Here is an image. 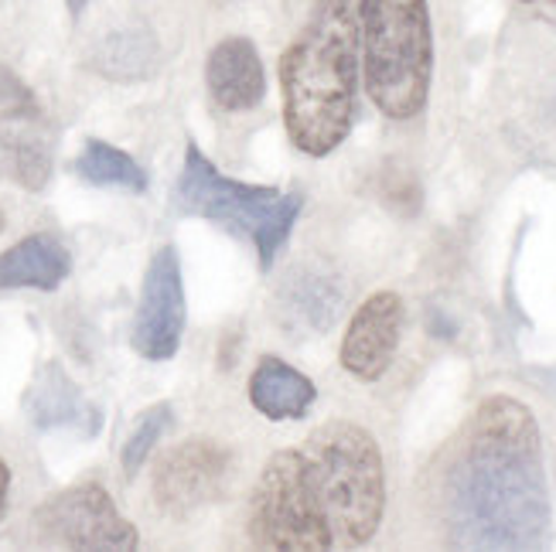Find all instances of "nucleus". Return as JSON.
Here are the masks:
<instances>
[{"mask_svg":"<svg viewBox=\"0 0 556 552\" xmlns=\"http://www.w3.org/2000/svg\"><path fill=\"white\" fill-rule=\"evenodd\" d=\"M386 512L382 450L366 426L328 420L263 467L250 495V542L274 552L369 545Z\"/></svg>","mask_w":556,"mask_h":552,"instance_id":"nucleus-1","label":"nucleus"},{"mask_svg":"<svg viewBox=\"0 0 556 552\" xmlns=\"http://www.w3.org/2000/svg\"><path fill=\"white\" fill-rule=\"evenodd\" d=\"M441 518L457 549H536L549 532L540 423L526 402L489 396L441 474Z\"/></svg>","mask_w":556,"mask_h":552,"instance_id":"nucleus-2","label":"nucleus"},{"mask_svg":"<svg viewBox=\"0 0 556 552\" xmlns=\"http://www.w3.org/2000/svg\"><path fill=\"white\" fill-rule=\"evenodd\" d=\"M355 0H311L301 35L280 59L283 124L294 147L328 157L352 130L358 92Z\"/></svg>","mask_w":556,"mask_h":552,"instance_id":"nucleus-3","label":"nucleus"},{"mask_svg":"<svg viewBox=\"0 0 556 552\" xmlns=\"http://www.w3.org/2000/svg\"><path fill=\"white\" fill-rule=\"evenodd\" d=\"M362 76L376 110L390 119L424 113L433 82V28L427 0H355Z\"/></svg>","mask_w":556,"mask_h":552,"instance_id":"nucleus-4","label":"nucleus"},{"mask_svg":"<svg viewBox=\"0 0 556 552\" xmlns=\"http://www.w3.org/2000/svg\"><path fill=\"white\" fill-rule=\"evenodd\" d=\"M175 202L185 215H199V219L219 222L236 235H247L256 246L263 270L274 267L280 246L287 243V235L304 208V198L298 191L226 178L195 143H188L185 151Z\"/></svg>","mask_w":556,"mask_h":552,"instance_id":"nucleus-5","label":"nucleus"},{"mask_svg":"<svg viewBox=\"0 0 556 552\" xmlns=\"http://www.w3.org/2000/svg\"><path fill=\"white\" fill-rule=\"evenodd\" d=\"M35 525L48 545L86 552L137 549V529L116 512L113 498L100 485H76L52 495L38 509Z\"/></svg>","mask_w":556,"mask_h":552,"instance_id":"nucleus-6","label":"nucleus"},{"mask_svg":"<svg viewBox=\"0 0 556 552\" xmlns=\"http://www.w3.org/2000/svg\"><path fill=\"white\" fill-rule=\"evenodd\" d=\"M232 482V453L215 440H185L154 467V498L164 512H199L219 501Z\"/></svg>","mask_w":556,"mask_h":552,"instance_id":"nucleus-7","label":"nucleus"},{"mask_svg":"<svg viewBox=\"0 0 556 552\" xmlns=\"http://www.w3.org/2000/svg\"><path fill=\"white\" fill-rule=\"evenodd\" d=\"M185 334V280L175 246H161L143 273V291L137 300L130 342L137 355L164 362L181 345Z\"/></svg>","mask_w":556,"mask_h":552,"instance_id":"nucleus-8","label":"nucleus"},{"mask_svg":"<svg viewBox=\"0 0 556 552\" xmlns=\"http://www.w3.org/2000/svg\"><path fill=\"white\" fill-rule=\"evenodd\" d=\"M403 331V300L393 291H379L362 300L342 342V369L358 382H376L390 372Z\"/></svg>","mask_w":556,"mask_h":552,"instance_id":"nucleus-9","label":"nucleus"},{"mask_svg":"<svg viewBox=\"0 0 556 552\" xmlns=\"http://www.w3.org/2000/svg\"><path fill=\"white\" fill-rule=\"evenodd\" d=\"M55 137L35 110L0 116V181L38 191L52 178Z\"/></svg>","mask_w":556,"mask_h":552,"instance_id":"nucleus-10","label":"nucleus"},{"mask_svg":"<svg viewBox=\"0 0 556 552\" xmlns=\"http://www.w3.org/2000/svg\"><path fill=\"white\" fill-rule=\"evenodd\" d=\"M205 82L219 110L247 113L267 95V72L250 38H226L212 48L205 65Z\"/></svg>","mask_w":556,"mask_h":552,"instance_id":"nucleus-11","label":"nucleus"},{"mask_svg":"<svg viewBox=\"0 0 556 552\" xmlns=\"http://www.w3.org/2000/svg\"><path fill=\"white\" fill-rule=\"evenodd\" d=\"M24 410L38 429H79L83 437H96L103 426V413L55 362L35 375L31 389L24 393Z\"/></svg>","mask_w":556,"mask_h":552,"instance_id":"nucleus-12","label":"nucleus"},{"mask_svg":"<svg viewBox=\"0 0 556 552\" xmlns=\"http://www.w3.org/2000/svg\"><path fill=\"white\" fill-rule=\"evenodd\" d=\"M72 273V253L59 235L35 232L21 239L17 246L0 253V291H59L62 280Z\"/></svg>","mask_w":556,"mask_h":552,"instance_id":"nucleus-13","label":"nucleus"},{"mask_svg":"<svg viewBox=\"0 0 556 552\" xmlns=\"http://www.w3.org/2000/svg\"><path fill=\"white\" fill-rule=\"evenodd\" d=\"M318 399V389L314 382L298 372L294 365H287L283 358L267 355L260 358V365L250 375V402L253 410L263 413L267 420L280 423V420H304L307 410Z\"/></svg>","mask_w":556,"mask_h":552,"instance_id":"nucleus-14","label":"nucleus"},{"mask_svg":"<svg viewBox=\"0 0 556 552\" xmlns=\"http://www.w3.org/2000/svg\"><path fill=\"white\" fill-rule=\"evenodd\" d=\"M72 171L96 188L148 191V175H143V167L127 151L113 147L106 140H89L83 154L76 157V164H72Z\"/></svg>","mask_w":556,"mask_h":552,"instance_id":"nucleus-15","label":"nucleus"},{"mask_svg":"<svg viewBox=\"0 0 556 552\" xmlns=\"http://www.w3.org/2000/svg\"><path fill=\"white\" fill-rule=\"evenodd\" d=\"M287 328L298 331V324H307V331H325L338 310V291L321 277H307L301 286L287 291Z\"/></svg>","mask_w":556,"mask_h":552,"instance_id":"nucleus-16","label":"nucleus"},{"mask_svg":"<svg viewBox=\"0 0 556 552\" xmlns=\"http://www.w3.org/2000/svg\"><path fill=\"white\" fill-rule=\"evenodd\" d=\"M172 406L167 402H157V406H151L148 413H140L137 416V423H134V429H130V437H127V444H124V471L134 477L140 467H143V461H148V453L154 450V444L161 440V434L167 426H172Z\"/></svg>","mask_w":556,"mask_h":552,"instance_id":"nucleus-17","label":"nucleus"},{"mask_svg":"<svg viewBox=\"0 0 556 552\" xmlns=\"http://www.w3.org/2000/svg\"><path fill=\"white\" fill-rule=\"evenodd\" d=\"M8 495H11V471L4 461H0V518L8 512Z\"/></svg>","mask_w":556,"mask_h":552,"instance_id":"nucleus-18","label":"nucleus"},{"mask_svg":"<svg viewBox=\"0 0 556 552\" xmlns=\"http://www.w3.org/2000/svg\"><path fill=\"white\" fill-rule=\"evenodd\" d=\"M519 4L543 14V17H556V0H519Z\"/></svg>","mask_w":556,"mask_h":552,"instance_id":"nucleus-19","label":"nucleus"},{"mask_svg":"<svg viewBox=\"0 0 556 552\" xmlns=\"http://www.w3.org/2000/svg\"><path fill=\"white\" fill-rule=\"evenodd\" d=\"M86 4H89V0H68V11H72V14H79Z\"/></svg>","mask_w":556,"mask_h":552,"instance_id":"nucleus-20","label":"nucleus"},{"mask_svg":"<svg viewBox=\"0 0 556 552\" xmlns=\"http://www.w3.org/2000/svg\"><path fill=\"white\" fill-rule=\"evenodd\" d=\"M0 232H4V215H0Z\"/></svg>","mask_w":556,"mask_h":552,"instance_id":"nucleus-21","label":"nucleus"}]
</instances>
